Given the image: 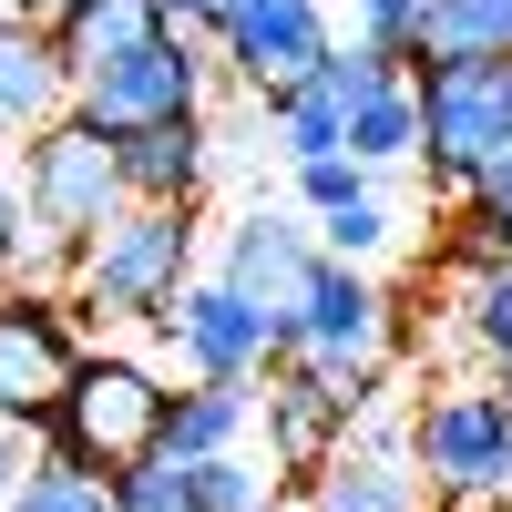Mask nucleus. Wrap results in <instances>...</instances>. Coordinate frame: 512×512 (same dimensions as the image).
Returning a JSON list of instances; mask_svg holds the SVG:
<instances>
[{
    "label": "nucleus",
    "instance_id": "nucleus-1",
    "mask_svg": "<svg viewBox=\"0 0 512 512\" xmlns=\"http://www.w3.org/2000/svg\"><path fill=\"white\" fill-rule=\"evenodd\" d=\"M62 277H72V308H93V318H164L195 277V205L134 195L113 226H93L62 256Z\"/></svg>",
    "mask_w": 512,
    "mask_h": 512
},
{
    "label": "nucleus",
    "instance_id": "nucleus-2",
    "mask_svg": "<svg viewBox=\"0 0 512 512\" xmlns=\"http://www.w3.org/2000/svg\"><path fill=\"white\" fill-rule=\"evenodd\" d=\"M21 205H31V236H41L21 277H52L93 226H113L123 205H134L123 195V164H113V134L93 113H62V123H41L21 144Z\"/></svg>",
    "mask_w": 512,
    "mask_h": 512
},
{
    "label": "nucleus",
    "instance_id": "nucleus-3",
    "mask_svg": "<svg viewBox=\"0 0 512 512\" xmlns=\"http://www.w3.org/2000/svg\"><path fill=\"white\" fill-rule=\"evenodd\" d=\"M410 451L441 512H512V390L461 379L410 410Z\"/></svg>",
    "mask_w": 512,
    "mask_h": 512
},
{
    "label": "nucleus",
    "instance_id": "nucleus-4",
    "mask_svg": "<svg viewBox=\"0 0 512 512\" xmlns=\"http://www.w3.org/2000/svg\"><path fill=\"white\" fill-rule=\"evenodd\" d=\"M164 400H175V390H164L144 359H123V349H82L62 410L41 420V441L72 451V461H93V472H134V461L164 441Z\"/></svg>",
    "mask_w": 512,
    "mask_h": 512
},
{
    "label": "nucleus",
    "instance_id": "nucleus-5",
    "mask_svg": "<svg viewBox=\"0 0 512 512\" xmlns=\"http://www.w3.org/2000/svg\"><path fill=\"white\" fill-rule=\"evenodd\" d=\"M216 82H226L216 41H205L195 21H164V31H144L123 62H103L93 82H82V93H72V113H93L103 134H134V123L205 113V103H216Z\"/></svg>",
    "mask_w": 512,
    "mask_h": 512
},
{
    "label": "nucleus",
    "instance_id": "nucleus-6",
    "mask_svg": "<svg viewBox=\"0 0 512 512\" xmlns=\"http://www.w3.org/2000/svg\"><path fill=\"white\" fill-rule=\"evenodd\" d=\"M410 93H420V164L431 185L461 195L512 144V62H410Z\"/></svg>",
    "mask_w": 512,
    "mask_h": 512
},
{
    "label": "nucleus",
    "instance_id": "nucleus-7",
    "mask_svg": "<svg viewBox=\"0 0 512 512\" xmlns=\"http://www.w3.org/2000/svg\"><path fill=\"white\" fill-rule=\"evenodd\" d=\"M72 369H82L72 297H52L41 277H0V420H21L41 441V420L72 390Z\"/></svg>",
    "mask_w": 512,
    "mask_h": 512
},
{
    "label": "nucleus",
    "instance_id": "nucleus-8",
    "mask_svg": "<svg viewBox=\"0 0 512 512\" xmlns=\"http://www.w3.org/2000/svg\"><path fill=\"white\" fill-rule=\"evenodd\" d=\"M287 359H308L328 390L369 400V379L390 369V287H379L369 267H349V256H328L318 287H308V308H297Z\"/></svg>",
    "mask_w": 512,
    "mask_h": 512
},
{
    "label": "nucleus",
    "instance_id": "nucleus-9",
    "mask_svg": "<svg viewBox=\"0 0 512 512\" xmlns=\"http://www.w3.org/2000/svg\"><path fill=\"white\" fill-rule=\"evenodd\" d=\"M318 267H328L318 226L277 216V205H256V216H236V226L216 236V277H226V287L246 297V308H256V318L277 328V359H287V338H297V308H308Z\"/></svg>",
    "mask_w": 512,
    "mask_h": 512
},
{
    "label": "nucleus",
    "instance_id": "nucleus-10",
    "mask_svg": "<svg viewBox=\"0 0 512 512\" xmlns=\"http://www.w3.org/2000/svg\"><path fill=\"white\" fill-rule=\"evenodd\" d=\"M205 41H216L226 82H246V93H287L297 72H318L338 52V21L318 11V0H226V11L205 21Z\"/></svg>",
    "mask_w": 512,
    "mask_h": 512
},
{
    "label": "nucleus",
    "instance_id": "nucleus-11",
    "mask_svg": "<svg viewBox=\"0 0 512 512\" xmlns=\"http://www.w3.org/2000/svg\"><path fill=\"white\" fill-rule=\"evenodd\" d=\"M154 328H164V349L185 359V379H267V369H277V328L256 318L216 267L185 277V297H175Z\"/></svg>",
    "mask_w": 512,
    "mask_h": 512
},
{
    "label": "nucleus",
    "instance_id": "nucleus-12",
    "mask_svg": "<svg viewBox=\"0 0 512 512\" xmlns=\"http://www.w3.org/2000/svg\"><path fill=\"white\" fill-rule=\"evenodd\" d=\"M277 502V472L256 461L246 441L236 451H144L134 472H113V512H267Z\"/></svg>",
    "mask_w": 512,
    "mask_h": 512
},
{
    "label": "nucleus",
    "instance_id": "nucleus-13",
    "mask_svg": "<svg viewBox=\"0 0 512 512\" xmlns=\"http://www.w3.org/2000/svg\"><path fill=\"white\" fill-rule=\"evenodd\" d=\"M349 390H328V379L308 369V359H277L267 379H256V420H267V461H277V472H297V482H308L318 472V461L338 451V441H349Z\"/></svg>",
    "mask_w": 512,
    "mask_h": 512
},
{
    "label": "nucleus",
    "instance_id": "nucleus-14",
    "mask_svg": "<svg viewBox=\"0 0 512 512\" xmlns=\"http://www.w3.org/2000/svg\"><path fill=\"white\" fill-rule=\"evenodd\" d=\"M297 512H441L431 482H420L410 441H338L308 482H297Z\"/></svg>",
    "mask_w": 512,
    "mask_h": 512
},
{
    "label": "nucleus",
    "instance_id": "nucleus-15",
    "mask_svg": "<svg viewBox=\"0 0 512 512\" xmlns=\"http://www.w3.org/2000/svg\"><path fill=\"white\" fill-rule=\"evenodd\" d=\"M113 164H123V195H144V205H205V185H216V123L205 113L134 123V134H113Z\"/></svg>",
    "mask_w": 512,
    "mask_h": 512
},
{
    "label": "nucleus",
    "instance_id": "nucleus-16",
    "mask_svg": "<svg viewBox=\"0 0 512 512\" xmlns=\"http://www.w3.org/2000/svg\"><path fill=\"white\" fill-rule=\"evenodd\" d=\"M62 113H72V62L52 21H0V144H31Z\"/></svg>",
    "mask_w": 512,
    "mask_h": 512
},
{
    "label": "nucleus",
    "instance_id": "nucleus-17",
    "mask_svg": "<svg viewBox=\"0 0 512 512\" xmlns=\"http://www.w3.org/2000/svg\"><path fill=\"white\" fill-rule=\"evenodd\" d=\"M236 441H256V379H185L164 400V441L154 451L205 461V451H236Z\"/></svg>",
    "mask_w": 512,
    "mask_h": 512
},
{
    "label": "nucleus",
    "instance_id": "nucleus-18",
    "mask_svg": "<svg viewBox=\"0 0 512 512\" xmlns=\"http://www.w3.org/2000/svg\"><path fill=\"white\" fill-rule=\"evenodd\" d=\"M164 21H175L164 0H82V11H62V21H52V41H62V62H72V93H82L103 62H123L144 31H164Z\"/></svg>",
    "mask_w": 512,
    "mask_h": 512
},
{
    "label": "nucleus",
    "instance_id": "nucleus-19",
    "mask_svg": "<svg viewBox=\"0 0 512 512\" xmlns=\"http://www.w3.org/2000/svg\"><path fill=\"white\" fill-rule=\"evenodd\" d=\"M410 62H512V0H420Z\"/></svg>",
    "mask_w": 512,
    "mask_h": 512
},
{
    "label": "nucleus",
    "instance_id": "nucleus-20",
    "mask_svg": "<svg viewBox=\"0 0 512 512\" xmlns=\"http://www.w3.org/2000/svg\"><path fill=\"white\" fill-rule=\"evenodd\" d=\"M349 154L369 164V175H390V164H420V93H410V72H390L379 93L349 103Z\"/></svg>",
    "mask_w": 512,
    "mask_h": 512
},
{
    "label": "nucleus",
    "instance_id": "nucleus-21",
    "mask_svg": "<svg viewBox=\"0 0 512 512\" xmlns=\"http://www.w3.org/2000/svg\"><path fill=\"white\" fill-rule=\"evenodd\" d=\"M0 512H113V472H93V461H72V451L41 441L31 472L11 482V502H0Z\"/></svg>",
    "mask_w": 512,
    "mask_h": 512
},
{
    "label": "nucleus",
    "instance_id": "nucleus-22",
    "mask_svg": "<svg viewBox=\"0 0 512 512\" xmlns=\"http://www.w3.org/2000/svg\"><path fill=\"white\" fill-rule=\"evenodd\" d=\"M308 226H318L328 256H349V267H379V256H390V236H400V226H390V205H379V185L349 195V205H328V216H308Z\"/></svg>",
    "mask_w": 512,
    "mask_h": 512
},
{
    "label": "nucleus",
    "instance_id": "nucleus-23",
    "mask_svg": "<svg viewBox=\"0 0 512 512\" xmlns=\"http://www.w3.org/2000/svg\"><path fill=\"white\" fill-rule=\"evenodd\" d=\"M461 338L482 349V369H502V359H512V267L461 277Z\"/></svg>",
    "mask_w": 512,
    "mask_h": 512
},
{
    "label": "nucleus",
    "instance_id": "nucleus-24",
    "mask_svg": "<svg viewBox=\"0 0 512 512\" xmlns=\"http://www.w3.org/2000/svg\"><path fill=\"white\" fill-rule=\"evenodd\" d=\"M349 41H359V52L410 62L420 52V0H349Z\"/></svg>",
    "mask_w": 512,
    "mask_h": 512
},
{
    "label": "nucleus",
    "instance_id": "nucleus-25",
    "mask_svg": "<svg viewBox=\"0 0 512 512\" xmlns=\"http://www.w3.org/2000/svg\"><path fill=\"white\" fill-rule=\"evenodd\" d=\"M349 195H369L359 154H308V164H297V205H308V216H328V205H349Z\"/></svg>",
    "mask_w": 512,
    "mask_h": 512
},
{
    "label": "nucleus",
    "instance_id": "nucleus-26",
    "mask_svg": "<svg viewBox=\"0 0 512 512\" xmlns=\"http://www.w3.org/2000/svg\"><path fill=\"white\" fill-rule=\"evenodd\" d=\"M31 246H41V236H31V205H21L11 175H0V277H21V267H31Z\"/></svg>",
    "mask_w": 512,
    "mask_h": 512
},
{
    "label": "nucleus",
    "instance_id": "nucleus-27",
    "mask_svg": "<svg viewBox=\"0 0 512 512\" xmlns=\"http://www.w3.org/2000/svg\"><path fill=\"white\" fill-rule=\"evenodd\" d=\"M31 451H41V441L21 431V420H0V502H11V482L31 472Z\"/></svg>",
    "mask_w": 512,
    "mask_h": 512
},
{
    "label": "nucleus",
    "instance_id": "nucleus-28",
    "mask_svg": "<svg viewBox=\"0 0 512 512\" xmlns=\"http://www.w3.org/2000/svg\"><path fill=\"white\" fill-rule=\"evenodd\" d=\"M164 11H175V21H195V31H205V21L226 11V0H164Z\"/></svg>",
    "mask_w": 512,
    "mask_h": 512
},
{
    "label": "nucleus",
    "instance_id": "nucleus-29",
    "mask_svg": "<svg viewBox=\"0 0 512 512\" xmlns=\"http://www.w3.org/2000/svg\"><path fill=\"white\" fill-rule=\"evenodd\" d=\"M62 11H82V0H21V21H62Z\"/></svg>",
    "mask_w": 512,
    "mask_h": 512
},
{
    "label": "nucleus",
    "instance_id": "nucleus-30",
    "mask_svg": "<svg viewBox=\"0 0 512 512\" xmlns=\"http://www.w3.org/2000/svg\"><path fill=\"white\" fill-rule=\"evenodd\" d=\"M0 21H21V0H0Z\"/></svg>",
    "mask_w": 512,
    "mask_h": 512
},
{
    "label": "nucleus",
    "instance_id": "nucleus-31",
    "mask_svg": "<svg viewBox=\"0 0 512 512\" xmlns=\"http://www.w3.org/2000/svg\"><path fill=\"white\" fill-rule=\"evenodd\" d=\"M492 379H502V390H512V359H502V369H492Z\"/></svg>",
    "mask_w": 512,
    "mask_h": 512
},
{
    "label": "nucleus",
    "instance_id": "nucleus-32",
    "mask_svg": "<svg viewBox=\"0 0 512 512\" xmlns=\"http://www.w3.org/2000/svg\"><path fill=\"white\" fill-rule=\"evenodd\" d=\"M267 512H297V502H267Z\"/></svg>",
    "mask_w": 512,
    "mask_h": 512
}]
</instances>
